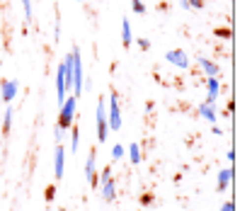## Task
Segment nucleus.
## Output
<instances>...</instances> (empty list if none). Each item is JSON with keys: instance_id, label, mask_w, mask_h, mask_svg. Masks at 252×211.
<instances>
[{"instance_id": "20", "label": "nucleus", "mask_w": 252, "mask_h": 211, "mask_svg": "<svg viewBox=\"0 0 252 211\" xmlns=\"http://www.w3.org/2000/svg\"><path fill=\"white\" fill-rule=\"evenodd\" d=\"M22 7H25V20L32 22V15H34L32 12V0H22Z\"/></svg>"}, {"instance_id": "9", "label": "nucleus", "mask_w": 252, "mask_h": 211, "mask_svg": "<svg viewBox=\"0 0 252 211\" xmlns=\"http://www.w3.org/2000/svg\"><path fill=\"white\" fill-rule=\"evenodd\" d=\"M196 66L206 73V78H219L220 73V66L219 63H214L211 59H204V56H196Z\"/></svg>"}, {"instance_id": "19", "label": "nucleus", "mask_w": 252, "mask_h": 211, "mask_svg": "<svg viewBox=\"0 0 252 211\" xmlns=\"http://www.w3.org/2000/svg\"><path fill=\"white\" fill-rule=\"evenodd\" d=\"M131 10L136 15H146V2L143 0H131Z\"/></svg>"}, {"instance_id": "5", "label": "nucleus", "mask_w": 252, "mask_h": 211, "mask_svg": "<svg viewBox=\"0 0 252 211\" xmlns=\"http://www.w3.org/2000/svg\"><path fill=\"white\" fill-rule=\"evenodd\" d=\"M94 121H97V141H99V143H107L109 124H107V109H104V102H102V100L97 102V114H94Z\"/></svg>"}, {"instance_id": "8", "label": "nucleus", "mask_w": 252, "mask_h": 211, "mask_svg": "<svg viewBox=\"0 0 252 211\" xmlns=\"http://www.w3.org/2000/svg\"><path fill=\"white\" fill-rule=\"evenodd\" d=\"M54 175H56V180H61L65 175V148L61 143L56 146V155H54Z\"/></svg>"}, {"instance_id": "22", "label": "nucleus", "mask_w": 252, "mask_h": 211, "mask_svg": "<svg viewBox=\"0 0 252 211\" xmlns=\"http://www.w3.org/2000/svg\"><path fill=\"white\" fill-rule=\"evenodd\" d=\"M189 10H204V0H187Z\"/></svg>"}, {"instance_id": "11", "label": "nucleus", "mask_w": 252, "mask_h": 211, "mask_svg": "<svg viewBox=\"0 0 252 211\" xmlns=\"http://www.w3.org/2000/svg\"><path fill=\"white\" fill-rule=\"evenodd\" d=\"M85 177L90 180L93 187H97V155H94V151L88 155V163H85Z\"/></svg>"}, {"instance_id": "28", "label": "nucleus", "mask_w": 252, "mask_h": 211, "mask_svg": "<svg viewBox=\"0 0 252 211\" xmlns=\"http://www.w3.org/2000/svg\"><path fill=\"white\" fill-rule=\"evenodd\" d=\"M211 131H214L216 136H223V129H220V126H216V124H211Z\"/></svg>"}, {"instance_id": "23", "label": "nucleus", "mask_w": 252, "mask_h": 211, "mask_svg": "<svg viewBox=\"0 0 252 211\" xmlns=\"http://www.w3.org/2000/svg\"><path fill=\"white\" fill-rule=\"evenodd\" d=\"M141 204H143V207H151V204H153V194H143V197H141Z\"/></svg>"}, {"instance_id": "16", "label": "nucleus", "mask_w": 252, "mask_h": 211, "mask_svg": "<svg viewBox=\"0 0 252 211\" xmlns=\"http://www.w3.org/2000/svg\"><path fill=\"white\" fill-rule=\"evenodd\" d=\"M122 41H124V46H131L133 44V34H131V22L124 17V22H122Z\"/></svg>"}, {"instance_id": "26", "label": "nucleus", "mask_w": 252, "mask_h": 211, "mask_svg": "<svg viewBox=\"0 0 252 211\" xmlns=\"http://www.w3.org/2000/svg\"><path fill=\"white\" fill-rule=\"evenodd\" d=\"M220 211H235V204H233V202H223Z\"/></svg>"}, {"instance_id": "2", "label": "nucleus", "mask_w": 252, "mask_h": 211, "mask_svg": "<svg viewBox=\"0 0 252 211\" xmlns=\"http://www.w3.org/2000/svg\"><path fill=\"white\" fill-rule=\"evenodd\" d=\"M97 187L102 189V199L104 202H114L117 199V182L112 177V168H104L102 173H97Z\"/></svg>"}, {"instance_id": "25", "label": "nucleus", "mask_w": 252, "mask_h": 211, "mask_svg": "<svg viewBox=\"0 0 252 211\" xmlns=\"http://www.w3.org/2000/svg\"><path fill=\"white\" fill-rule=\"evenodd\" d=\"M54 134H56V141L61 143V141H63V136H65V131H63L61 126H56V131H54Z\"/></svg>"}, {"instance_id": "1", "label": "nucleus", "mask_w": 252, "mask_h": 211, "mask_svg": "<svg viewBox=\"0 0 252 211\" xmlns=\"http://www.w3.org/2000/svg\"><path fill=\"white\" fill-rule=\"evenodd\" d=\"M70 54H73V85H70V90L75 97H80L85 92V70H83V61H80V49L75 46Z\"/></svg>"}, {"instance_id": "18", "label": "nucleus", "mask_w": 252, "mask_h": 211, "mask_svg": "<svg viewBox=\"0 0 252 211\" xmlns=\"http://www.w3.org/2000/svg\"><path fill=\"white\" fill-rule=\"evenodd\" d=\"M124 155H126V148L122 143H114V146H112V160H122Z\"/></svg>"}, {"instance_id": "17", "label": "nucleus", "mask_w": 252, "mask_h": 211, "mask_svg": "<svg viewBox=\"0 0 252 211\" xmlns=\"http://www.w3.org/2000/svg\"><path fill=\"white\" fill-rule=\"evenodd\" d=\"M78 146H80V131L75 126H70V153L78 151Z\"/></svg>"}, {"instance_id": "12", "label": "nucleus", "mask_w": 252, "mask_h": 211, "mask_svg": "<svg viewBox=\"0 0 252 211\" xmlns=\"http://www.w3.org/2000/svg\"><path fill=\"white\" fill-rule=\"evenodd\" d=\"M230 180H233V168H223L219 173V182H216V189L219 192H225L230 187Z\"/></svg>"}, {"instance_id": "27", "label": "nucleus", "mask_w": 252, "mask_h": 211, "mask_svg": "<svg viewBox=\"0 0 252 211\" xmlns=\"http://www.w3.org/2000/svg\"><path fill=\"white\" fill-rule=\"evenodd\" d=\"M216 36H225V39H228V36H230V30H216Z\"/></svg>"}, {"instance_id": "3", "label": "nucleus", "mask_w": 252, "mask_h": 211, "mask_svg": "<svg viewBox=\"0 0 252 211\" xmlns=\"http://www.w3.org/2000/svg\"><path fill=\"white\" fill-rule=\"evenodd\" d=\"M75 107H78V97L75 95H68L61 102V114H59V126L63 131H68L73 124H75Z\"/></svg>"}, {"instance_id": "30", "label": "nucleus", "mask_w": 252, "mask_h": 211, "mask_svg": "<svg viewBox=\"0 0 252 211\" xmlns=\"http://www.w3.org/2000/svg\"><path fill=\"white\" fill-rule=\"evenodd\" d=\"M180 5H182L185 10H189V2H187V0H180Z\"/></svg>"}, {"instance_id": "14", "label": "nucleus", "mask_w": 252, "mask_h": 211, "mask_svg": "<svg viewBox=\"0 0 252 211\" xmlns=\"http://www.w3.org/2000/svg\"><path fill=\"white\" fill-rule=\"evenodd\" d=\"M128 160H131V165H138V163L143 160V148H141V143H131V146H128Z\"/></svg>"}, {"instance_id": "29", "label": "nucleus", "mask_w": 252, "mask_h": 211, "mask_svg": "<svg viewBox=\"0 0 252 211\" xmlns=\"http://www.w3.org/2000/svg\"><path fill=\"white\" fill-rule=\"evenodd\" d=\"M225 158H228V163H233V160H235V151H228L225 153Z\"/></svg>"}, {"instance_id": "13", "label": "nucleus", "mask_w": 252, "mask_h": 211, "mask_svg": "<svg viewBox=\"0 0 252 211\" xmlns=\"http://www.w3.org/2000/svg\"><path fill=\"white\" fill-rule=\"evenodd\" d=\"M196 112H199V117H204V119L209 121V124H216V109H214V105H206V102H201Z\"/></svg>"}, {"instance_id": "10", "label": "nucleus", "mask_w": 252, "mask_h": 211, "mask_svg": "<svg viewBox=\"0 0 252 211\" xmlns=\"http://www.w3.org/2000/svg\"><path fill=\"white\" fill-rule=\"evenodd\" d=\"M206 105H216L219 102V92H220V80L219 78H206Z\"/></svg>"}, {"instance_id": "24", "label": "nucleus", "mask_w": 252, "mask_h": 211, "mask_svg": "<svg viewBox=\"0 0 252 211\" xmlns=\"http://www.w3.org/2000/svg\"><path fill=\"white\" fill-rule=\"evenodd\" d=\"M138 46H141L143 51H148V49H151V41H148V39H138Z\"/></svg>"}, {"instance_id": "7", "label": "nucleus", "mask_w": 252, "mask_h": 211, "mask_svg": "<svg viewBox=\"0 0 252 211\" xmlns=\"http://www.w3.org/2000/svg\"><path fill=\"white\" fill-rule=\"evenodd\" d=\"M17 92H20V83H17V80H10V78H7V80H0V100H2V102L10 105V102L17 97Z\"/></svg>"}, {"instance_id": "21", "label": "nucleus", "mask_w": 252, "mask_h": 211, "mask_svg": "<svg viewBox=\"0 0 252 211\" xmlns=\"http://www.w3.org/2000/svg\"><path fill=\"white\" fill-rule=\"evenodd\" d=\"M44 197H46V202H54V199H56V187H54V184H49V187H46V192H44Z\"/></svg>"}, {"instance_id": "6", "label": "nucleus", "mask_w": 252, "mask_h": 211, "mask_svg": "<svg viewBox=\"0 0 252 211\" xmlns=\"http://www.w3.org/2000/svg\"><path fill=\"white\" fill-rule=\"evenodd\" d=\"M165 61L167 63H172V66H177V68H189L191 66V61H189V56H187V51L185 49H170L167 54H165Z\"/></svg>"}, {"instance_id": "4", "label": "nucleus", "mask_w": 252, "mask_h": 211, "mask_svg": "<svg viewBox=\"0 0 252 211\" xmlns=\"http://www.w3.org/2000/svg\"><path fill=\"white\" fill-rule=\"evenodd\" d=\"M107 124H109V131H119L122 129V102H119V95L112 92L109 95V117H107Z\"/></svg>"}, {"instance_id": "15", "label": "nucleus", "mask_w": 252, "mask_h": 211, "mask_svg": "<svg viewBox=\"0 0 252 211\" xmlns=\"http://www.w3.org/2000/svg\"><path fill=\"white\" fill-rule=\"evenodd\" d=\"M12 117H15V109L7 105V109H5V114L0 117V131H10V126H12Z\"/></svg>"}]
</instances>
